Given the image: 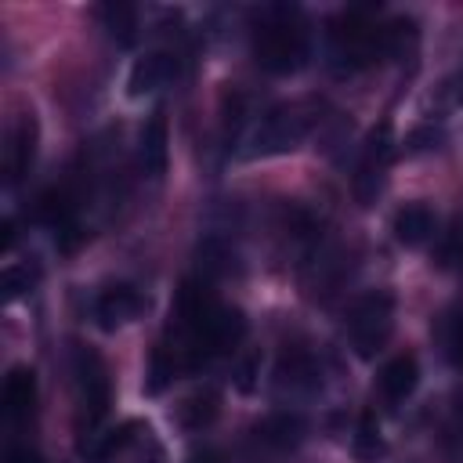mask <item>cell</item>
Returning <instances> with one entry per match:
<instances>
[{"mask_svg":"<svg viewBox=\"0 0 463 463\" xmlns=\"http://www.w3.org/2000/svg\"><path fill=\"white\" fill-rule=\"evenodd\" d=\"M405 36L416 40V25L412 22H387V25H380L369 11H358V7L344 11L329 25V65L340 76L362 72V69L383 61L387 54H398L405 47Z\"/></svg>","mask_w":463,"mask_h":463,"instance_id":"1","label":"cell"},{"mask_svg":"<svg viewBox=\"0 0 463 463\" xmlns=\"http://www.w3.org/2000/svg\"><path fill=\"white\" fill-rule=\"evenodd\" d=\"M253 58L271 76H293L311 58V25L293 4H268L253 22Z\"/></svg>","mask_w":463,"mask_h":463,"instance_id":"2","label":"cell"},{"mask_svg":"<svg viewBox=\"0 0 463 463\" xmlns=\"http://www.w3.org/2000/svg\"><path fill=\"white\" fill-rule=\"evenodd\" d=\"M311 127H315V116H311L307 105H300V101H293V105H275V109H268V112L257 119V127L250 130L242 156H246V159L286 156V152H293V148L304 145V137L311 134Z\"/></svg>","mask_w":463,"mask_h":463,"instance_id":"3","label":"cell"},{"mask_svg":"<svg viewBox=\"0 0 463 463\" xmlns=\"http://www.w3.org/2000/svg\"><path fill=\"white\" fill-rule=\"evenodd\" d=\"M344 333L358 358H376L394 333V297L387 289L362 293L347 311Z\"/></svg>","mask_w":463,"mask_h":463,"instance_id":"4","label":"cell"},{"mask_svg":"<svg viewBox=\"0 0 463 463\" xmlns=\"http://www.w3.org/2000/svg\"><path fill=\"white\" fill-rule=\"evenodd\" d=\"M72 387H76L80 427H87L94 434L98 423L109 416V405H112V376H109V365L101 362V354L94 347L72 344Z\"/></svg>","mask_w":463,"mask_h":463,"instance_id":"5","label":"cell"},{"mask_svg":"<svg viewBox=\"0 0 463 463\" xmlns=\"http://www.w3.org/2000/svg\"><path fill=\"white\" fill-rule=\"evenodd\" d=\"M391 159H394V137H391V123H380L365 145H362V156H358V166H354V195L362 206H373L376 195L383 192V181H387V170H391Z\"/></svg>","mask_w":463,"mask_h":463,"instance_id":"6","label":"cell"},{"mask_svg":"<svg viewBox=\"0 0 463 463\" xmlns=\"http://www.w3.org/2000/svg\"><path fill=\"white\" fill-rule=\"evenodd\" d=\"M300 438H304V420L293 412H275L250 430L246 463H279L286 452L300 445Z\"/></svg>","mask_w":463,"mask_h":463,"instance_id":"7","label":"cell"},{"mask_svg":"<svg viewBox=\"0 0 463 463\" xmlns=\"http://www.w3.org/2000/svg\"><path fill=\"white\" fill-rule=\"evenodd\" d=\"M145 311H148V297L130 282L105 286L90 304V315H94L98 329H105V333H116V329L137 322Z\"/></svg>","mask_w":463,"mask_h":463,"instance_id":"8","label":"cell"},{"mask_svg":"<svg viewBox=\"0 0 463 463\" xmlns=\"http://www.w3.org/2000/svg\"><path fill=\"white\" fill-rule=\"evenodd\" d=\"M36 141H40V123L36 116L25 109L14 116L11 130H7V145H4V184L14 188L18 181H25V174L36 163Z\"/></svg>","mask_w":463,"mask_h":463,"instance_id":"9","label":"cell"},{"mask_svg":"<svg viewBox=\"0 0 463 463\" xmlns=\"http://www.w3.org/2000/svg\"><path fill=\"white\" fill-rule=\"evenodd\" d=\"M318 387H322V369H318V362H315L307 351L289 347V351L279 358V365H275V391L286 394V398H307V394H315Z\"/></svg>","mask_w":463,"mask_h":463,"instance_id":"10","label":"cell"},{"mask_svg":"<svg viewBox=\"0 0 463 463\" xmlns=\"http://www.w3.org/2000/svg\"><path fill=\"white\" fill-rule=\"evenodd\" d=\"M174 76H177V58L170 51H148V54L134 58V65L127 72V94L134 101L137 98H148L159 87H166Z\"/></svg>","mask_w":463,"mask_h":463,"instance_id":"11","label":"cell"},{"mask_svg":"<svg viewBox=\"0 0 463 463\" xmlns=\"http://www.w3.org/2000/svg\"><path fill=\"white\" fill-rule=\"evenodd\" d=\"M4 416L7 423H25L33 420L36 412V373L29 365H14L7 376H4Z\"/></svg>","mask_w":463,"mask_h":463,"instance_id":"12","label":"cell"},{"mask_svg":"<svg viewBox=\"0 0 463 463\" xmlns=\"http://www.w3.org/2000/svg\"><path fill=\"white\" fill-rule=\"evenodd\" d=\"M391 232H394V239L402 242V246H427L434 235H438V217H434V210L427 206V203H405L398 213H394V221H391Z\"/></svg>","mask_w":463,"mask_h":463,"instance_id":"13","label":"cell"},{"mask_svg":"<svg viewBox=\"0 0 463 463\" xmlns=\"http://www.w3.org/2000/svg\"><path fill=\"white\" fill-rule=\"evenodd\" d=\"M380 398L387 402V405H402L405 398H412V391H416V383H420V362H416V354H394L383 369H380Z\"/></svg>","mask_w":463,"mask_h":463,"instance_id":"14","label":"cell"},{"mask_svg":"<svg viewBox=\"0 0 463 463\" xmlns=\"http://www.w3.org/2000/svg\"><path fill=\"white\" fill-rule=\"evenodd\" d=\"M170 130H166V119L163 112H156L145 127H141V137H137V163L148 177H163L166 174V159H170Z\"/></svg>","mask_w":463,"mask_h":463,"instance_id":"15","label":"cell"},{"mask_svg":"<svg viewBox=\"0 0 463 463\" xmlns=\"http://www.w3.org/2000/svg\"><path fill=\"white\" fill-rule=\"evenodd\" d=\"M94 14H98L101 29H105L116 43L130 47V43L137 40V7H134V4H119V0H112V4H101Z\"/></svg>","mask_w":463,"mask_h":463,"instance_id":"16","label":"cell"},{"mask_svg":"<svg viewBox=\"0 0 463 463\" xmlns=\"http://www.w3.org/2000/svg\"><path fill=\"white\" fill-rule=\"evenodd\" d=\"M36 286H40V264L36 260H11L4 268V275H0V289H4V300L7 304L29 297Z\"/></svg>","mask_w":463,"mask_h":463,"instance_id":"17","label":"cell"},{"mask_svg":"<svg viewBox=\"0 0 463 463\" xmlns=\"http://www.w3.org/2000/svg\"><path fill=\"white\" fill-rule=\"evenodd\" d=\"M217 394L213 391H199V394H192V398H184L181 405H177V423L184 427V430H203V427H210L213 423V416H217Z\"/></svg>","mask_w":463,"mask_h":463,"instance_id":"18","label":"cell"},{"mask_svg":"<svg viewBox=\"0 0 463 463\" xmlns=\"http://www.w3.org/2000/svg\"><path fill=\"white\" fill-rule=\"evenodd\" d=\"M441 340H445V354H449L456 365H463V311H456V315L445 318Z\"/></svg>","mask_w":463,"mask_h":463,"instance_id":"19","label":"cell"},{"mask_svg":"<svg viewBox=\"0 0 463 463\" xmlns=\"http://www.w3.org/2000/svg\"><path fill=\"white\" fill-rule=\"evenodd\" d=\"M383 445H380V430H376V423H373V416L365 412L362 416V423H358V438H354V452H358V459H373L376 452H380Z\"/></svg>","mask_w":463,"mask_h":463,"instance_id":"20","label":"cell"},{"mask_svg":"<svg viewBox=\"0 0 463 463\" xmlns=\"http://www.w3.org/2000/svg\"><path fill=\"white\" fill-rule=\"evenodd\" d=\"M445 87H449V101H463V65L456 69V76Z\"/></svg>","mask_w":463,"mask_h":463,"instance_id":"21","label":"cell"},{"mask_svg":"<svg viewBox=\"0 0 463 463\" xmlns=\"http://www.w3.org/2000/svg\"><path fill=\"white\" fill-rule=\"evenodd\" d=\"M7 463H40V456L29 452V449H14V452L7 456Z\"/></svg>","mask_w":463,"mask_h":463,"instance_id":"22","label":"cell"},{"mask_svg":"<svg viewBox=\"0 0 463 463\" xmlns=\"http://www.w3.org/2000/svg\"><path fill=\"white\" fill-rule=\"evenodd\" d=\"M188 463H224V459H221L217 452H210V449H206V452H199V456H192Z\"/></svg>","mask_w":463,"mask_h":463,"instance_id":"23","label":"cell"},{"mask_svg":"<svg viewBox=\"0 0 463 463\" xmlns=\"http://www.w3.org/2000/svg\"><path fill=\"white\" fill-rule=\"evenodd\" d=\"M449 253H452V260H459V268H463V235L452 239V250H449Z\"/></svg>","mask_w":463,"mask_h":463,"instance_id":"24","label":"cell"}]
</instances>
